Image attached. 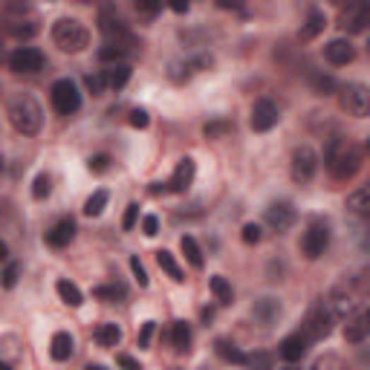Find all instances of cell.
<instances>
[{
	"label": "cell",
	"instance_id": "1",
	"mask_svg": "<svg viewBox=\"0 0 370 370\" xmlns=\"http://www.w3.org/2000/svg\"><path fill=\"white\" fill-rule=\"evenodd\" d=\"M324 168L330 171L333 179L338 182H347L359 174L362 168V150L353 139L347 136H333L324 148Z\"/></svg>",
	"mask_w": 370,
	"mask_h": 370
},
{
	"label": "cell",
	"instance_id": "2",
	"mask_svg": "<svg viewBox=\"0 0 370 370\" xmlns=\"http://www.w3.org/2000/svg\"><path fill=\"white\" fill-rule=\"evenodd\" d=\"M6 116H9V125L20 136H35L41 131V121H44L41 105L29 96V92H12L6 102Z\"/></svg>",
	"mask_w": 370,
	"mask_h": 370
},
{
	"label": "cell",
	"instance_id": "3",
	"mask_svg": "<svg viewBox=\"0 0 370 370\" xmlns=\"http://www.w3.org/2000/svg\"><path fill=\"white\" fill-rule=\"evenodd\" d=\"M52 41L64 52H81V49L90 47V32L76 18H58L55 26H52Z\"/></svg>",
	"mask_w": 370,
	"mask_h": 370
},
{
	"label": "cell",
	"instance_id": "4",
	"mask_svg": "<svg viewBox=\"0 0 370 370\" xmlns=\"http://www.w3.org/2000/svg\"><path fill=\"white\" fill-rule=\"evenodd\" d=\"M338 107L353 119H364L370 116V87L359 84V81H347L338 87Z\"/></svg>",
	"mask_w": 370,
	"mask_h": 370
},
{
	"label": "cell",
	"instance_id": "5",
	"mask_svg": "<svg viewBox=\"0 0 370 370\" xmlns=\"http://www.w3.org/2000/svg\"><path fill=\"white\" fill-rule=\"evenodd\" d=\"M335 310L330 306V301L327 298H321V301H316L313 306H310V313H306V318H304V324H301V330L306 333L316 342V338H327L330 333H333V324H335Z\"/></svg>",
	"mask_w": 370,
	"mask_h": 370
},
{
	"label": "cell",
	"instance_id": "6",
	"mask_svg": "<svg viewBox=\"0 0 370 370\" xmlns=\"http://www.w3.org/2000/svg\"><path fill=\"white\" fill-rule=\"evenodd\" d=\"M49 102H52L55 113L73 116V113H78V107H81V92H78V87H76L70 78H58V81L49 87Z\"/></svg>",
	"mask_w": 370,
	"mask_h": 370
},
{
	"label": "cell",
	"instance_id": "7",
	"mask_svg": "<svg viewBox=\"0 0 370 370\" xmlns=\"http://www.w3.org/2000/svg\"><path fill=\"white\" fill-rule=\"evenodd\" d=\"M318 171V153L310 148V145H301L292 150V162H290V177L304 185V182H310Z\"/></svg>",
	"mask_w": 370,
	"mask_h": 370
},
{
	"label": "cell",
	"instance_id": "8",
	"mask_svg": "<svg viewBox=\"0 0 370 370\" xmlns=\"http://www.w3.org/2000/svg\"><path fill=\"white\" fill-rule=\"evenodd\" d=\"M327 246H330V226L321 223V220H313L310 226H306L304 237H301V252L310 261H316V258L324 255Z\"/></svg>",
	"mask_w": 370,
	"mask_h": 370
},
{
	"label": "cell",
	"instance_id": "9",
	"mask_svg": "<svg viewBox=\"0 0 370 370\" xmlns=\"http://www.w3.org/2000/svg\"><path fill=\"white\" fill-rule=\"evenodd\" d=\"M370 335V298H364L345 321V338L350 345H359Z\"/></svg>",
	"mask_w": 370,
	"mask_h": 370
},
{
	"label": "cell",
	"instance_id": "10",
	"mask_svg": "<svg viewBox=\"0 0 370 370\" xmlns=\"http://www.w3.org/2000/svg\"><path fill=\"white\" fill-rule=\"evenodd\" d=\"M263 217H266V226H269L272 232L284 234V232H290V229L295 226L298 211H295V205H292L290 200H275V203L266 208Z\"/></svg>",
	"mask_w": 370,
	"mask_h": 370
},
{
	"label": "cell",
	"instance_id": "11",
	"mask_svg": "<svg viewBox=\"0 0 370 370\" xmlns=\"http://www.w3.org/2000/svg\"><path fill=\"white\" fill-rule=\"evenodd\" d=\"M47 64V58L41 49L35 47H18L12 55H9V70L12 73H41Z\"/></svg>",
	"mask_w": 370,
	"mask_h": 370
},
{
	"label": "cell",
	"instance_id": "12",
	"mask_svg": "<svg viewBox=\"0 0 370 370\" xmlns=\"http://www.w3.org/2000/svg\"><path fill=\"white\" fill-rule=\"evenodd\" d=\"M99 32L107 41H133L131 32H128V23L121 20V15L116 12V6H105L99 12Z\"/></svg>",
	"mask_w": 370,
	"mask_h": 370
},
{
	"label": "cell",
	"instance_id": "13",
	"mask_svg": "<svg viewBox=\"0 0 370 370\" xmlns=\"http://www.w3.org/2000/svg\"><path fill=\"white\" fill-rule=\"evenodd\" d=\"M278 119H281V110H278V105L272 99H258L252 105V119H249V125L255 133H266L278 125Z\"/></svg>",
	"mask_w": 370,
	"mask_h": 370
},
{
	"label": "cell",
	"instance_id": "14",
	"mask_svg": "<svg viewBox=\"0 0 370 370\" xmlns=\"http://www.w3.org/2000/svg\"><path fill=\"white\" fill-rule=\"evenodd\" d=\"M338 26L345 32H364L370 26V4H350L338 15Z\"/></svg>",
	"mask_w": 370,
	"mask_h": 370
},
{
	"label": "cell",
	"instance_id": "15",
	"mask_svg": "<svg viewBox=\"0 0 370 370\" xmlns=\"http://www.w3.org/2000/svg\"><path fill=\"white\" fill-rule=\"evenodd\" d=\"M310 345H313V338L306 335L304 330H295V333H290L284 342H281V356L287 359V362H298V359H304L306 356V350H310Z\"/></svg>",
	"mask_w": 370,
	"mask_h": 370
},
{
	"label": "cell",
	"instance_id": "16",
	"mask_svg": "<svg viewBox=\"0 0 370 370\" xmlns=\"http://www.w3.org/2000/svg\"><path fill=\"white\" fill-rule=\"evenodd\" d=\"M194 174H197V168H194V160H179V165L174 168V174H171V179H168V191H174V194H185L191 189V182H194Z\"/></svg>",
	"mask_w": 370,
	"mask_h": 370
},
{
	"label": "cell",
	"instance_id": "17",
	"mask_svg": "<svg viewBox=\"0 0 370 370\" xmlns=\"http://www.w3.org/2000/svg\"><path fill=\"white\" fill-rule=\"evenodd\" d=\"M324 58L330 61L333 67H347L350 61L356 58V47L347 41V38H335L324 47Z\"/></svg>",
	"mask_w": 370,
	"mask_h": 370
},
{
	"label": "cell",
	"instance_id": "18",
	"mask_svg": "<svg viewBox=\"0 0 370 370\" xmlns=\"http://www.w3.org/2000/svg\"><path fill=\"white\" fill-rule=\"evenodd\" d=\"M76 237V220L73 217H61L49 232H47V243L52 246V249H64V246H70Z\"/></svg>",
	"mask_w": 370,
	"mask_h": 370
},
{
	"label": "cell",
	"instance_id": "19",
	"mask_svg": "<svg viewBox=\"0 0 370 370\" xmlns=\"http://www.w3.org/2000/svg\"><path fill=\"white\" fill-rule=\"evenodd\" d=\"M324 26H327L324 12H321V9H310V12H306V20H304L301 29H298V38H301V41H313V38H318V35L324 32Z\"/></svg>",
	"mask_w": 370,
	"mask_h": 370
},
{
	"label": "cell",
	"instance_id": "20",
	"mask_svg": "<svg viewBox=\"0 0 370 370\" xmlns=\"http://www.w3.org/2000/svg\"><path fill=\"white\" fill-rule=\"evenodd\" d=\"M131 44L133 41H107L102 49H99V61H105V64H125V55L131 52Z\"/></svg>",
	"mask_w": 370,
	"mask_h": 370
},
{
	"label": "cell",
	"instance_id": "21",
	"mask_svg": "<svg viewBox=\"0 0 370 370\" xmlns=\"http://www.w3.org/2000/svg\"><path fill=\"white\" fill-rule=\"evenodd\" d=\"M73 350H76V345H73V335L70 333H55L52 335V342H49V356L55 359V362H67L70 356H73Z\"/></svg>",
	"mask_w": 370,
	"mask_h": 370
},
{
	"label": "cell",
	"instance_id": "22",
	"mask_svg": "<svg viewBox=\"0 0 370 370\" xmlns=\"http://www.w3.org/2000/svg\"><path fill=\"white\" fill-rule=\"evenodd\" d=\"M214 350H217V356L229 364H246V353L234 342H229V338H217V342H214Z\"/></svg>",
	"mask_w": 370,
	"mask_h": 370
},
{
	"label": "cell",
	"instance_id": "23",
	"mask_svg": "<svg viewBox=\"0 0 370 370\" xmlns=\"http://www.w3.org/2000/svg\"><path fill=\"white\" fill-rule=\"evenodd\" d=\"M347 208L353 214H362V217H370V182L356 189L350 197H347Z\"/></svg>",
	"mask_w": 370,
	"mask_h": 370
},
{
	"label": "cell",
	"instance_id": "24",
	"mask_svg": "<svg viewBox=\"0 0 370 370\" xmlns=\"http://www.w3.org/2000/svg\"><path fill=\"white\" fill-rule=\"evenodd\" d=\"M171 345L177 353H189L191 350V327L185 321H174L171 327Z\"/></svg>",
	"mask_w": 370,
	"mask_h": 370
},
{
	"label": "cell",
	"instance_id": "25",
	"mask_svg": "<svg viewBox=\"0 0 370 370\" xmlns=\"http://www.w3.org/2000/svg\"><path fill=\"white\" fill-rule=\"evenodd\" d=\"M92 338H96L102 347H116V345L121 342V330H119L116 324L105 321V324H99L96 330H92Z\"/></svg>",
	"mask_w": 370,
	"mask_h": 370
},
{
	"label": "cell",
	"instance_id": "26",
	"mask_svg": "<svg viewBox=\"0 0 370 370\" xmlns=\"http://www.w3.org/2000/svg\"><path fill=\"white\" fill-rule=\"evenodd\" d=\"M55 290H58V295H61V301H64L67 306H81V301H84V292L73 284V281H67V278H61V281L55 284Z\"/></svg>",
	"mask_w": 370,
	"mask_h": 370
},
{
	"label": "cell",
	"instance_id": "27",
	"mask_svg": "<svg viewBox=\"0 0 370 370\" xmlns=\"http://www.w3.org/2000/svg\"><path fill=\"white\" fill-rule=\"evenodd\" d=\"M179 249H182L185 261H189L194 269H203V252H200V246H197V240H194L191 234H182V240H179Z\"/></svg>",
	"mask_w": 370,
	"mask_h": 370
},
{
	"label": "cell",
	"instance_id": "28",
	"mask_svg": "<svg viewBox=\"0 0 370 370\" xmlns=\"http://www.w3.org/2000/svg\"><path fill=\"white\" fill-rule=\"evenodd\" d=\"M211 292H214V298H217V304H223V306H229L234 301V290H232V284L226 281L223 275L211 278Z\"/></svg>",
	"mask_w": 370,
	"mask_h": 370
},
{
	"label": "cell",
	"instance_id": "29",
	"mask_svg": "<svg viewBox=\"0 0 370 370\" xmlns=\"http://www.w3.org/2000/svg\"><path fill=\"white\" fill-rule=\"evenodd\" d=\"M278 316H281V306H278L275 298H263L255 304V318H261L263 324H272Z\"/></svg>",
	"mask_w": 370,
	"mask_h": 370
},
{
	"label": "cell",
	"instance_id": "30",
	"mask_svg": "<svg viewBox=\"0 0 370 370\" xmlns=\"http://www.w3.org/2000/svg\"><path fill=\"white\" fill-rule=\"evenodd\" d=\"M157 263L168 272L171 281H177V284H182V281H185V278H182V269H179V263L174 261V255H171L168 249H160V252H157Z\"/></svg>",
	"mask_w": 370,
	"mask_h": 370
},
{
	"label": "cell",
	"instance_id": "31",
	"mask_svg": "<svg viewBox=\"0 0 370 370\" xmlns=\"http://www.w3.org/2000/svg\"><path fill=\"white\" fill-rule=\"evenodd\" d=\"M128 81H131V64H116V67L107 70V84L113 90H121Z\"/></svg>",
	"mask_w": 370,
	"mask_h": 370
},
{
	"label": "cell",
	"instance_id": "32",
	"mask_svg": "<svg viewBox=\"0 0 370 370\" xmlns=\"http://www.w3.org/2000/svg\"><path fill=\"white\" fill-rule=\"evenodd\" d=\"M105 205H107V191H96L84 203V214L87 217H99V214L105 211Z\"/></svg>",
	"mask_w": 370,
	"mask_h": 370
},
{
	"label": "cell",
	"instance_id": "33",
	"mask_svg": "<svg viewBox=\"0 0 370 370\" xmlns=\"http://www.w3.org/2000/svg\"><path fill=\"white\" fill-rule=\"evenodd\" d=\"M232 131V121H226V119H214V121H208V125L203 128V136L205 139H220L223 133H229Z\"/></svg>",
	"mask_w": 370,
	"mask_h": 370
},
{
	"label": "cell",
	"instance_id": "34",
	"mask_svg": "<svg viewBox=\"0 0 370 370\" xmlns=\"http://www.w3.org/2000/svg\"><path fill=\"white\" fill-rule=\"evenodd\" d=\"M84 84H87V90L92 92V96H102L105 84H107V73H87V76H84Z\"/></svg>",
	"mask_w": 370,
	"mask_h": 370
},
{
	"label": "cell",
	"instance_id": "35",
	"mask_svg": "<svg viewBox=\"0 0 370 370\" xmlns=\"http://www.w3.org/2000/svg\"><path fill=\"white\" fill-rule=\"evenodd\" d=\"M49 191H52L49 174H38L35 182H32V197H35V200H44V197H49Z\"/></svg>",
	"mask_w": 370,
	"mask_h": 370
},
{
	"label": "cell",
	"instance_id": "36",
	"mask_svg": "<svg viewBox=\"0 0 370 370\" xmlns=\"http://www.w3.org/2000/svg\"><path fill=\"white\" fill-rule=\"evenodd\" d=\"M92 295H96V298H110V301H121V298H125V287H121V284L96 287V290H92Z\"/></svg>",
	"mask_w": 370,
	"mask_h": 370
},
{
	"label": "cell",
	"instance_id": "37",
	"mask_svg": "<svg viewBox=\"0 0 370 370\" xmlns=\"http://www.w3.org/2000/svg\"><path fill=\"white\" fill-rule=\"evenodd\" d=\"M246 367L249 370H272V356L269 353H252V356H246Z\"/></svg>",
	"mask_w": 370,
	"mask_h": 370
},
{
	"label": "cell",
	"instance_id": "38",
	"mask_svg": "<svg viewBox=\"0 0 370 370\" xmlns=\"http://www.w3.org/2000/svg\"><path fill=\"white\" fill-rule=\"evenodd\" d=\"M38 32V26L35 23H23V20H18V23H9V35H15V38H32Z\"/></svg>",
	"mask_w": 370,
	"mask_h": 370
},
{
	"label": "cell",
	"instance_id": "39",
	"mask_svg": "<svg viewBox=\"0 0 370 370\" xmlns=\"http://www.w3.org/2000/svg\"><path fill=\"white\" fill-rule=\"evenodd\" d=\"M313 87H316V92H318V96H330V92L335 90V81H333L330 76H321V73H316V76H313Z\"/></svg>",
	"mask_w": 370,
	"mask_h": 370
},
{
	"label": "cell",
	"instance_id": "40",
	"mask_svg": "<svg viewBox=\"0 0 370 370\" xmlns=\"http://www.w3.org/2000/svg\"><path fill=\"white\" fill-rule=\"evenodd\" d=\"M240 237H243V243H249V246H252V243H261L263 232H261V226H258V223H246Z\"/></svg>",
	"mask_w": 370,
	"mask_h": 370
},
{
	"label": "cell",
	"instance_id": "41",
	"mask_svg": "<svg viewBox=\"0 0 370 370\" xmlns=\"http://www.w3.org/2000/svg\"><path fill=\"white\" fill-rule=\"evenodd\" d=\"M18 275H20V266L18 263H6V269H4V290H12L18 284Z\"/></svg>",
	"mask_w": 370,
	"mask_h": 370
},
{
	"label": "cell",
	"instance_id": "42",
	"mask_svg": "<svg viewBox=\"0 0 370 370\" xmlns=\"http://www.w3.org/2000/svg\"><path fill=\"white\" fill-rule=\"evenodd\" d=\"M110 168V157L107 153H99V157H90V171L92 174H105Z\"/></svg>",
	"mask_w": 370,
	"mask_h": 370
},
{
	"label": "cell",
	"instance_id": "43",
	"mask_svg": "<svg viewBox=\"0 0 370 370\" xmlns=\"http://www.w3.org/2000/svg\"><path fill=\"white\" fill-rule=\"evenodd\" d=\"M131 272H133V278L139 281V287H148V272H145V266H142V261L133 255L131 258Z\"/></svg>",
	"mask_w": 370,
	"mask_h": 370
},
{
	"label": "cell",
	"instance_id": "44",
	"mask_svg": "<svg viewBox=\"0 0 370 370\" xmlns=\"http://www.w3.org/2000/svg\"><path fill=\"white\" fill-rule=\"evenodd\" d=\"M136 217H139V205H136V203H131V205H128V211H125V220H121V229L131 232V229L136 226Z\"/></svg>",
	"mask_w": 370,
	"mask_h": 370
},
{
	"label": "cell",
	"instance_id": "45",
	"mask_svg": "<svg viewBox=\"0 0 370 370\" xmlns=\"http://www.w3.org/2000/svg\"><path fill=\"white\" fill-rule=\"evenodd\" d=\"M153 330H157V321H145V324H142V333H139V347H150Z\"/></svg>",
	"mask_w": 370,
	"mask_h": 370
},
{
	"label": "cell",
	"instance_id": "46",
	"mask_svg": "<svg viewBox=\"0 0 370 370\" xmlns=\"http://www.w3.org/2000/svg\"><path fill=\"white\" fill-rule=\"evenodd\" d=\"M116 362H119V367H121V370H142V364H139L133 356H128V353H119V356H116Z\"/></svg>",
	"mask_w": 370,
	"mask_h": 370
},
{
	"label": "cell",
	"instance_id": "47",
	"mask_svg": "<svg viewBox=\"0 0 370 370\" xmlns=\"http://www.w3.org/2000/svg\"><path fill=\"white\" fill-rule=\"evenodd\" d=\"M131 125H133V128H148V125H150V119H148L145 110L136 107V110H131Z\"/></svg>",
	"mask_w": 370,
	"mask_h": 370
},
{
	"label": "cell",
	"instance_id": "48",
	"mask_svg": "<svg viewBox=\"0 0 370 370\" xmlns=\"http://www.w3.org/2000/svg\"><path fill=\"white\" fill-rule=\"evenodd\" d=\"M142 232H145L148 237H153V234H157V232H160V220H157V217H153V214H148V217L142 220Z\"/></svg>",
	"mask_w": 370,
	"mask_h": 370
},
{
	"label": "cell",
	"instance_id": "49",
	"mask_svg": "<svg viewBox=\"0 0 370 370\" xmlns=\"http://www.w3.org/2000/svg\"><path fill=\"white\" fill-rule=\"evenodd\" d=\"M136 12H139V15H157V12H160V4H145V0H136Z\"/></svg>",
	"mask_w": 370,
	"mask_h": 370
},
{
	"label": "cell",
	"instance_id": "50",
	"mask_svg": "<svg viewBox=\"0 0 370 370\" xmlns=\"http://www.w3.org/2000/svg\"><path fill=\"white\" fill-rule=\"evenodd\" d=\"M171 9H174V12H179V15H185V12H189V4H174Z\"/></svg>",
	"mask_w": 370,
	"mask_h": 370
},
{
	"label": "cell",
	"instance_id": "51",
	"mask_svg": "<svg viewBox=\"0 0 370 370\" xmlns=\"http://www.w3.org/2000/svg\"><path fill=\"white\" fill-rule=\"evenodd\" d=\"M84 370H107V367H102V364H87Z\"/></svg>",
	"mask_w": 370,
	"mask_h": 370
},
{
	"label": "cell",
	"instance_id": "52",
	"mask_svg": "<svg viewBox=\"0 0 370 370\" xmlns=\"http://www.w3.org/2000/svg\"><path fill=\"white\" fill-rule=\"evenodd\" d=\"M0 370H12V367H9V364H6V362H4V364H0Z\"/></svg>",
	"mask_w": 370,
	"mask_h": 370
},
{
	"label": "cell",
	"instance_id": "53",
	"mask_svg": "<svg viewBox=\"0 0 370 370\" xmlns=\"http://www.w3.org/2000/svg\"><path fill=\"white\" fill-rule=\"evenodd\" d=\"M367 153H370V136H367Z\"/></svg>",
	"mask_w": 370,
	"mask_h": 370
},
{
	"label": "cell",
	"instance_id": "54",
	"mask_svg": "<svg viewBox=\"0 0 370 370\" xmlns=\"http://www.w3.org/2000/svg\"><path fill=\"white\" fill-rule=\"evenodd\" d=\"M284 370H298V367H284Z\"/></svg>",
	"mask_w": 370,
	"mask_h": 370
},
{
	"label": "cell",
	"instance_id": "55",
	"mask_svg": "<svg viewBox=\"0 0 370 370\" xmlns=\"http://www.w3.org/2000/svg\"><path fill=\"white\" fill-rule=\"evenodd\" d=\"M367 49H370V41H367Z\"/></svg>",
	"mask_w": 370,
	"mask_h": 370
},
{
	"label": "cell",
	"instance_id": "56",
	"mask_svg": "<svg viewBox=\"0 0 370 370\" xmlns=\"http://www.w3.org/2000/svg\"><path fill=\"white\" fill-rule=\"evenodd\" d=\"M174 370H179V367H174Z\"/></svg>",
	"mask_w": 370,
	"mask_h": 370
}]
</instances>
